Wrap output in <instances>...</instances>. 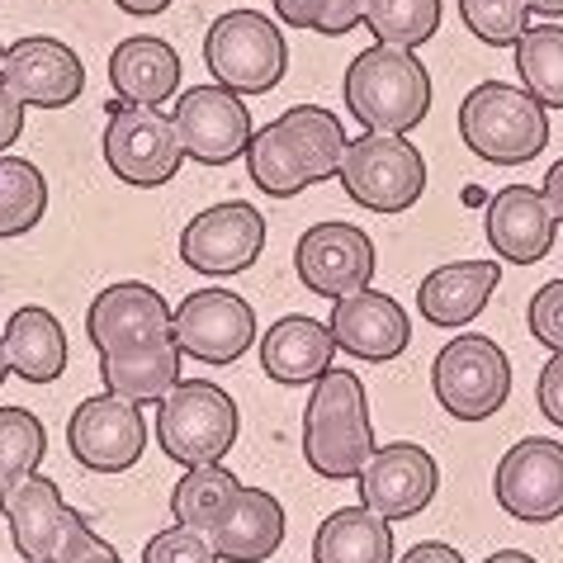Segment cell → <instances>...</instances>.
<instances>
[{
	"label": "cell",
	"mask_w": 563,
	"mask_h": 563,
	"mask_svg": "<svg viewBox=\"0 0 563 563\" xmlns=\"http://www.w3.org/2000/svg\"><path fill=\"white\" fill-rule=\"evenodd\" d=\"M351 137L341 129V119L322 104H294L265 129L252 133L246 147V176L256 180V190L271 199H294L312 190V185L332 180L341 170Z\"/></svg>",
	"instance_id": "6da1fadb"
},
{
	"label": "cell",
	"mask_w": 563,
	"mask_h": 563,
	"mask_svg": "<svg viewBox=\"0 0 563 563\" xmlns=\"http://www.w3.org/2000/svg\"><path fill=\"white\" fill-rule=\"evenodd\" d=\"M341 96L365 133H412L431 114V71L412 48L374 43L351 57Z\"/></svg>",
	"instance_id": "7a4b0ae2"
},
{
	"label": "cell",
	"mask_w": 563,
	"mask_h": 563,
	"mask_svg": "<svg viewBox=\"0 0 563 563\" xmlns=\"http://www.w3.org/2000/svg\"><path fill=\"white\" fill-rule=\"evenodd\" d=\"M374 455V427H369V398L365 384L351 369H327L308 394L303 408V460L322 478H360V468Z\"/></svg>",
	"instance_id": "3957f363"
},
{
	"label": "cell",
	"mask_w": 563,
	"mask_h": 563,
	"mask_svg": "<svg viewBox=\"0 0 563 563\" xmlns=\"http://www.w3.org/2000/svg\"><path fill=\"white\" fill-rule=\"evenodd\" d=\"M464 147L488 166H530L550 147V109L526 86L478 81L460 104Z\"/></svg>",
	"instance_id": "277c9868"
},
{
	"label": "cell",
	"mask_w": 563,
	"mask_h": 563,
	"mask_svg": "<svg viewBox=\"0 0 563 563\" xmlns=\"http://www.w3.org/2000/svg\"><path fill=\"white\" fill-rule=\"evenodd\" d=\"M242 412L228 398V388L209 379H180L156 402V445L180 468L195 464H223L228 450L238 445Z\"/></svg>",
	"instance_id": "5b68a950"
},
{
	"label": "cell",
	"mask_w": 563,
	"mask_h": 563,
	"mask_svg": "<svg viewBox=\"0 0 563 563\" xmlns=\"http://www.w3.org/2000/svg\"><path fill=\"white\" fill-rule=\"evenodd\" d=\"M0 511L14 536V550L34 563H76L86 554L104 550L109 540H100L90 521L76 507H67V497L53 478H24L10 493H0Z\"/></svg>",
	"instance_id": "8992f818"
},
{
	"label": "cell",
	"mask_w": 563,
	"mask_h": 563,
	"mask_svg": "<svg viewBox=\"0 0 563 563\" xmlns=\"http://www.w3.org/2000/svg\"><path fill=\"white\" fill-rule=\"evenodd\" d=\"M205 67L218 86L238 90V96H265L289 71L285 34L261 10H228L205 34Z\"/></svg>",
	"instance_id": "52a82bcc"
},
{
	"label": "cell",
	"mask_w": 563,
	"mask_h": 563,
	"mask_svg": "<svg viewBox=\"0 0 563 563\" xmlns=\"http://www.w3.org/2000/svg\"><path fill=\"white\" fill-rule=\"evenodd\" d=\"M341 190L369 213H408L427 195V156L408 133H365L341 156Z\"/></svg>",
	"instance_id": "ba28073f"
},
{
	"label": "cell",
	"mask_w": 563,
	"mask_h": 563,
	"mask_svg": "<svg viewBox=\"0 0 563 563\" xmlns=\"http://www.w3.org/2000/svg\"><path fill=\"white\" fill-rule=\"evenodd\" d=\"M431 394L455 421H488L511 398V360L493 336H455L431 360Z\"/></svg>",
	"instance_id": "9c48e42d"
},
{
	"label": "cell",
	"mask_w": 563,
	"mask_h": 563,
	"mask_svg": "<svg viewBox=\"0 0 563 563\" xmlns=\"http://www.w3.org/2000/svg\"><path fill=\"white\" fill-rule=\"evenodd\" d=\"M100 152H104V166L123 185H133V190H156V185L176 180V170L185 162L176 119L162 114L156 104H123V100L109 104Z\"/></svg>",
	"instance_id": "30bf717a"
},
{
	"label": "cell",
	"mask_w": 563,
	"mask_h": 563,
	"mask_svg": "<svg viewBox=\"0 0 563 563\" xmlns=\"http://www.w3.org/2000/svg\"><path fill=\"white\" fill-rule=\"evenodd\" d=\"M261 246H265V213L246 205V199H223V205L195 213L180 232V261L209 279L252 271Z\"/></svg>",
	"instance_id": "8fae6325"
},
{
	"label": "cell",
	"mask_w": 563,
	"mask_h": 563,
	"mask_svg": "<svg viewBox=\"0 0 563 563\" xmlns=\"http://www.w3.org/2000/svg\"><path fill=\"white\" fill-rule=\"evenodd\" d=\"M67 445H71V460L90 468V474H129L143 460V445H147L143 408L114 394L76 402V412L67 421Z\"/></svg>",
	"instance_id": "7c38bea8"
},
{
	"label": "cell",
	"mask_w": 563,
	"mask_h": 563,
	"mask_svg": "<svg viewBox=\"0 0 563 563\" xmlns=\"http://www.w3.org/2000/svg\"><path fill=\"white\" fill-rule=\"evenodd\" d=\"M176 129H180V143H185V156L199 166H228L238 162V156H246V147H252V109L242 104L238 90L228 86H195L185 90V96L176 100Z\"/></svg>",
	"instance_id": "4fadbf2b"
},
{
	"label": "cell",
	"mask_w": 563,
	"mask_h": 563,
	"mask_svg": "<svg viewBox=\"0 0 563 563\" xmlns=\"http://www.w3.org/2000/svg\"><path fill=\"white\" fill-rule=\"evenodd\" d=\"M294 271L299 285L318 299H346V294L369 289L374 279V242L355 223L327 218V223L308 228L299 246H294Z\"/></svg>",
	"instance_id": "5bb4252c"
},
{
	"label": "cell",
	"mask_w": 563,
	"mask_h": 563,
	"mask_svg": "<svg viewBox=\"0 0 563 563\" xmlns=\"http://www.w3.org/2000/svg\"><path fill=\"white\" fill-rule=\"evenodd\" d=\"M0 86H5L24 109H67L86 96V62L62 38L29 34V38H14L5 48Z\"/></svg>",
	"instance_id": "9a60e30c"
},
{
	"label": "cell",
	"mask_w": 563,
	"mask_h": 563,
	"mask_svg": "<svg viewBox=\"0 0 563 563\" xmlns=\"http://www.w3.org/2000/svg\"><path fill=\"white\" fill-rule=\"evenodd\" d=\"M435 493H441V464L431 460V450H421L412 441L374 450L369 464L360 468V507L384 516L388 526L421 516Z\"/></svg>",
	"instance_id": "2e32d148"
},
{
	"label": "cell",
	"mask_w": 563,
	"mask_h": 563,
	"mask_svg": "<svg viewBox=\"0 0 563 563\" xmlns=\"http://www.w3.org/2000/svg\"><path fill=\"white\" fill-rule=\"evenodd\" d=\"M256 341V308L232 289H195L176 308V346L205 365H232Z\"/></svg>",
	"instance_id": "e0dca14e"
},
{
	"label": "cell",
	"mask_w": 563,
	"mask_h": 563,
	"mask_svg": "<svg viewBox=\"0 0 563 563\" xmlns=\"http://www.w3.org/2000/svg\"><path fill=\"white\" fill-rule=\"evenodd\" d=\"M493 493L516 521L544 526L563 516V445L550 441V435L516 441L503 455V464H497Z\"/></svg>",
	"instance_id": "ac0fdd59"
},
{
	"label": "cell",
	"mask_w": 563,
	"mask_h": 563,
	"mask_svg": "<svg viewBox=\"0 0 563 563\" xmlns=\"http://www.w3.org/2000/svg\"><path fill=\"white\" fill-rule=\"evenodd\" d=\"M86 336L96 346V355L143 346V341H156V336H176V312L143 279H119V285H104L90 299Z\"/></svg>",
	"instance_id": "d6986e66"
},
{
	"label": "cell",
	"mask_w": 563,
	"mask_h": 563,
	"mask_svg": "<svg viewBox=\"0 0 563 563\" xmlns=\"http://www.w3.org/2000/svg\"><path fill=\"white\" fill-rule=\"evenodd\" d=\"M327 327H332L341 351L355 355V360H369V365L398 360L412 341V322H408V312H402V303L388 299L379 289H360V294L336 299Z\"/></svg>",
	"instance_id": "ffe728a7"
},
{
	"label": "cell",
	"mask_w": 563,
	"mask_h": 563,
	"mask_svg": "<svg viewBox=\"0 0 563 563\" xmlns=\"http://www.w3.org/2000/svg\"><path fill=\"white\" fill-rule=\"evenodd\" d=\"M483 232H488V246L497 252V261L507 265H536L550 256L554 246V209L544 190L536 185H507L488 199V218H483Z\"/></svg>",
	"instance_id": "44dd1931"
},
{
	"label": "cell",
	"mask_w": 563,
	"mask_h": 563,
	"mask_svg": "<svg viewBox=\"0 0 563 563\" xmlns=\"http://www.w3.org/2000/svg\"><path fill=\"white\" fill-rule=\"evenodd\" d=\"M336 336L332 327L308 318V312H289L279 318L271 332L261 336V369L271 374L279 388H303V384H318L327 369H332V355H336Z\"/></svg>",
	"instance_id": "7402d4cb"
},
{
	"label": "cell",
	"mask_w": 563,
	"mask_h": 563,
	"mask_svg": "<svg viewBox=\"0 0 563 563\" xmlns=\"http://www.w3.org/2000/svg\"><path fill=\"white\" fill-rule=\"evenodd\" d=\"M503 285V261H450L417 285V308L431 327H468Z\"/></svg>",
	"instance_id": "603a6c76"
},
{
	"label": "cell",
	"mask_w": 563,
	"mask_h": 563,
	"mask_svg": "<svg viewBox=\"0 0 563 563\" xmlns=\"http://www.w3.org/2000/svg\"><path fill=\"white\" fill-rule=\"evenodd\" d=\"M109 86L123 104H166L180 90V53L156 34H133L109 53Z\"/></svg>",
	"instance_id": "cb8c5ba5"
},
{
	"label": "cell",
	"mask_w": 563,
	"mask_h": 563,
	"mask_svg": "<svg viewBox=\"0 0 563 563\" xmlns=\"http://www.w3.org/2000/svg\"><path fill=\"white\" fill-rule=\"evenodd\" d=\"M180 360H185V351L176 346V336H156V341H143V346L109 351V355H100L104 394L129 398L137 408H143V402H162L170 388L180 384Z\"/></svg>",
	"instance_id": "d4e9b609"
},
{
	"label": "cell",
	"mask_w": 563,
	"mask_h": 563,
	"mask_svg": "<svg viewBox=\"0 0 563 563\" xmlns=\"http://www.w3.org/2000/svg\"><path fill=\"white\" fill-rule=\"evenodd\" d=\"M213 550L228 563H261L285 544V507L265 488H242L232 511L213 526Z\"/></svg>",
	"instance_id": "484cf974"
},
{
	"label": "cell",
	"mask_w": 563,
	"mask_h": 563,
	"mask_svg": "<svg viewBox=\"0 0 563 563\" xmlns=\"http://www.w3.org/2000/svg\"><path fill=\"white\" fill-rule=\"evenodd\" d=\"M0 341H5L10 374L24 384H53V379H62V369H67V332H62V322L38 303L14 308V318L0 327Z\"/></svg>",
	"instance_id": "4316f807"
},
{
	"label": "cell",
	"mask_w": 563,
	"mask_h": 563,
	"mask_svg": "<svg viewBox=\"0 0 563 563\" xmlns=\"http://www.w3.org/2000/svg\"><path fill=\"white\" fill-rule=\"evenodd\" d=\"M312 563H394V526L369 507H341L312 536Z\"/></svg>",
	"instance_id": "83f0119b"
},
{
	"label": "cell",
	"mask_w": 563,
	"mask_h": 563,
	"mask_svg": "<svg viewBox=\"0 0 563 563\" xmlns=\"http://www.w3.org/2000/svg\"><path fill=\"white\" fill-rule=\"evenodd\" d=\"M238 493H242V478L232 474V468H223V464H195V468H185L180 483H176V493H170V516H176V526H190V530H205V536H213V526L232 511Z\"/></svg>",
	"instance_id": "f1b7e54d"
},
{
	"label": "cell",
	"mask_w": 563,
	"mask_h": 563,
	"mask_svg": "<svg viewBox=\"0 0 563 563\" xmlns=\"http://www.w3.org/2000/svg\"><path fill=\"white\" fill-rule=\"evenodd\" d=\"M48 213V180L24 156H0V242L34 232Z\"/></svg>",
	"instance_id": "f546056e"
},
{
	"label": "cell",
	"mask_w": 563,
	"mask_h": 563,
	"mask_svg": "<svg viewBox=\"0 0 563 563\" xmlns=\"http://www.w3.org/2000/svg\"><path fill=\"white\" fill-rule=\"evenodd\" d=\"M521 86L544 109H563V24H536L516 43Z\"/></svg>",
	"instance_id": "4dcf8cb0"
},
{
	"label": "cell",
	"mask_w": 563,
	"mask_h": 563,
	"mask_svg": "<svg viewBox=\"0 0 563 563\" xmlns=\"http://www.w3.org/2000/svg\"><path fill=\"white\" fill-rule=\"evenodd\" d=\"M365 29L374 43L421 48L441 29V0H365Z\"/></svg>",
	"instance_id": "1f68e13d"
},
{
	"label": "cell",
	"mask_w": 563,
	"mask_h": 563,
	"mask_svg": "<svg viewBox=\"0 0 563 563\" xmlns=\"http://www.w3.org/2000/svg\"><path fill=\"white\" fill-rule=\"evenodd\" d=\"M48 455V431L29 408H0V493L34 478Z\"/></svg>",
	"instance_id": "d6a6232c"
},
{
	"label": "cell",
	"mask_w": 563,
	"mask_h": 563,
	"mask_svg": "<svg viewBox=\"0 0 563 563\" xmlns=\"http://www.w3.org/2000/svg\"><path fill=\"white\" fill-rule=\"evenodd\" d=\"M460 20L488 48H516L530 29V5L526 0H460Z\"/></svg>",
	"instance_id": "836d02e7"
},
{
	"label": "cell",
	"mask_w": 563,
	"mask_h": 563,
	"mask_svg": "<svg viewBox=\"0 0 563 563\" xmlns=\"http://www.w3.org/2000/svg\"><path fill=\"white\" fill-rule=\"evenodd\" d=\"M275 20L294 29H318L327 38L365 24V0H275Z\"/></svg>",
	"instance_id": "e575fe53"
},
{
	"label": "cell",
	"mask_w": 563,
	"mask_h": 563,
	"mask_svg": "<svg viewBox=\"0 0 563 563\" xmlns=\"http://www.w3.org/2000/svg\"><path fill=\"white\" fill-rule=\"evenodd\" d=\"M143 563H223L213 550V540L205 530H190V526H170V530H156L143 550Z\"/></svg>",
	"instance_id": "d590c367"
},
{
	"label": "cell",
	"mask_w": 563,
	"mask_h": 563,
	"mask_svg": "<svg viewBox=\"0 0 563 563\" xmlns=\"http://www.w3.org/2000/svg\"><path fill=\"white\" fill-rule=\"evenodd\" d=\"M526 322H530V336L540 346H550L554 355L563 351V279H550L530 294V308H526Z\"/></svg>",
	"instance_id": "8d00e7d4"
},
{
	"label": "cell",
	"mask_w": 563,
	"mask_h": 563,
	"mask_svg": "<svg viewBox=\"0 0 563 563\" xmlns=\"http://www.w3.org/2000/svg\"><path fill=\"white\" fill-rule=\"evenodd\" d=\"M536 402H540L544 421H554V427L563 431V351L554 360H544L540 384H536Z\"/></svg>",
	"instance_id": "74e56055"
},
{
	"label": "cell",
	"mask_w": 563,
	"mask_h": 563,
	"mask_svg": "<svg viewBox=\"0 0 563 563\" xmlns=\"http://www.w3.org/2000/svg\"><path fill=\"white\" fill-rule=\"evenodd\" d=\"M20 133H24V104L0 86V156H5V147H14Z\"/></svg>",
	"instance_id": "f35d334b"
},
{
	"label": "cell",
	"mask_w": 563,
	"mask_h": 563,
	"mask_svg": "<svg viewBox=\"0 0 563 563\" xmlns=\"http://www.w3.org/2000/svg\"><path fill=\"white\" fill-rule=\"evenodd\" d=\"M398 563H468V559L445 540H421V544H412V550H402Z\"/></svg>",
	"instance_id": "ab89813d"
},
{
	"label": "cell",
	"mask_w": 563,
	"mask_h": 563,
	"mask_svg": "<svg viewBox=\"0 0 563 563\" xmlns=\"http://www.w3.org/2000/svg\"><path fill=\"white\" fill-rule=\"evenodd\" d=\"M544 199H550V209H554V223L563 228V156L544 170Z\"/></svg>",
	"instance_id": "60d3db41"
},
{
	"label": "cell",
	"mask_w": 563,
	"mask_h": 563,
	"mask_svg": "<svg viewBox=\"0 0 563 563\" xmlns=\"http://www.w3.org/2000/svg\"><path fill=\"white\" fill-rule=\"evenodd\" d=\"M123 14H133V20H152V14H166L170 0H114Z\"/></svg>",
	"instance_id": "b9f144b4"
},
{
	"label": "cell",
	"mask_w": 563,
	"mask_h": 563,
	"mask_svg": "<svg viewBox=\"0 0 563 563\" xmlns=\"http://www.w3.org/2000/svg\"><path fill=\"white\" fill-rule=\"evenodd\" d=\"M530 14H540V20H563V0H526Z\"/></svg>",
	"instance_id": "7bdbcfd3"
},
{
	"label": "cell",
	"mask_w": 563,
	"mask_h": 563,
	"mask_svg": "<svg viewBox=\"0 0 563 563\" xmlns=\"http://www.w3.org/2000/svg\"><path fill=\"white\" fill-rule=\"evenodd\" d=\"M483 563H536V559L521 554V550H497V554H488Z\"/></svg>",
	"instance_id": "ee69618b"
},
{
	"label": "cell",
	"mask_w": 563,
	"mask_h": 563,
	"mask_svg": "<svg viewBox=\"0 0 563 563\" xmlns=\"http://www.w3.org/2000/svg\"><path fill=\"white\" fill-rule=\"evenodd\" d=\"M76 563H123V559L114 554V544H104V550H96V554H86V559H76Z\"/></svg>",
	"instance_id": "f6af8a7d"
},
{
	"label": "cell",
	"mask_w": 563,
	"mask_h": 563,
	"mask_svg": "<svg viewBox=\"0 0 563 563\" xmlns=\"http://www.w3.org/2000/svg\"><path fill=\"white\" fill-rule=\"evenodd\" d=\"M10 379V360H5V341H0V384Z\"/></svg>",
	"instance_id": "bcb514c9"
},
{
	"label": "cell",
	"mask_w": 563,
	"mask_h": 563,
	"mask_svg": "<svg viewBox=\"0 0 563 563\" xmlns=\"http://www.w3.org/2000/svg\"><path fill=\"white\" fill-rule=\"evenodd\" d=\"M0 67H5V43H0Z\"/></svg>",
	"instance_id": "7dc6e473"
},
{
	"label": "cell",
	"mask_w": 563,
	"mask_h": 563,
	"mask_svg": "<svg viewBox=\"0 0 563 563\" xmlns=\"http://www.w3.org/2000/svg\"><path fill=\"white\" fill-rule=\"evenodd\" d=\"M24 563H34V559H24Z\"/></svg>",
	"instance_id": "c3c4849f"
}]
</instances>
